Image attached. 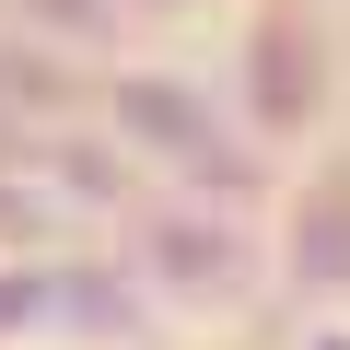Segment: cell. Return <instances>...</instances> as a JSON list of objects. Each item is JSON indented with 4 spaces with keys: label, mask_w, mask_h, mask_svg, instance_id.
Masks as SVG:
<instances>
[{
    "label": "cell",
    "mask_w": 350,
    "mask_h": 350,
    "mask_svg": "<svg viewBox=\"0 0 350 350\" xmlns=\"http://www.w3.org/2000/svg\"><path fill=\"white\" fill-rule=\"evenodd\" d=\"M280 280L292 292H350V187H327V199H304L292 211V234H280Z\"/></svg>",
    "instance_id": "2"
},
{
    "label": "cell",
    "mask_w": 350,
    "mask_h": 350,
    "mask_svg": "<svg viewBox=\"0 0 350 350\" xmlns=\"http://www.w3.org/2000/svg\"><path fill=\"white\" fill-rule=\"evenodd\" d=\"M222 105H234V129L257 152H315V129H327V47L304 24H245V47L222 70Z\"/></svg>",
    "instance_id": "1"
}]
</instances>
